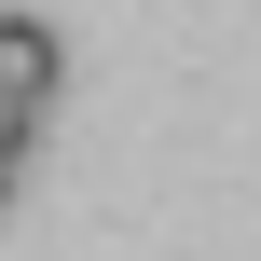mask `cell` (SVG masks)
Listing matches in <instances>:
<instances>
[{
	"instance_id": "cell-1",
	"label": "cell",
	"mask_w": 261,
	"mask_h": 261,
	"mask_svg": "<svg viewBox=\"0 0 261 261\" xmlns=\"http://www.w3.org/2000/svg\"><path fill=\"white\" fill-rule=\"evenodd\" d=\"M0 96L14 110H55V28L41 14H0Z\"/></svg>"
},
{
	"instance_id": "cell-2",
	"label": "cell",
	"mask_w": 261,
	"mask_h": 261,
	"mask_svg": "<svg viewBox=\"0 0 261 261\" xmlns=\"http://www.w3.org/2000/svg\"><path fill=\"white\" fill-rule=\"evenodd\" d=\"M0 206H14V165H0Z\"/></svg>"
}]
</instances>
